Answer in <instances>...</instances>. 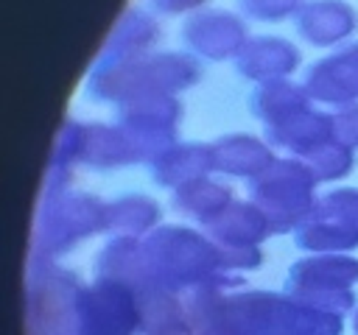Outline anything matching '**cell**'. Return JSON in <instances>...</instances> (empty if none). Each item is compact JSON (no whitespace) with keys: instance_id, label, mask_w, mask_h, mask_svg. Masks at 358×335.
I'll list each match as a JSON object with an SVG mask.
<instances>
[{"instance_id":"6da1fadb","label":"cell","mask_w":358,"mask_h":335,"mask_svg":"<svg viewBox=\"0 0 358 335\" xmlns=\"http://www.w3.org/2000/svg\"><path fill=\"white\" fill-rule=\"evenodd\" d=\"M201 78V67L193 56L179 50L143 53L115 67H92L87 78V95L98 103H126L151 92H182Z\"/></svg>"},{"instance_id":"7a4b0ae2","label":"cell","mask_w":358,"mask_h":335,"mask_svg":"<svg viewBox=\"0 0 358 335\" xmlns=\"http://www.w3.org/2000/svg\"><path fill=\"white\" fill-rule=\"evenodd\" d=\"M316 176L296 156H277L249 181V201L266 215L271 234H294L316 204Z\"/></svg>"},{"instance_id":"3957f363","label":"cell","mask_w":358,"mask_h":335,"mask_svg":"<svg viewBox=\"0 0 358 335\" xmlns=\"http://www.w3.org/2000/svg\"><path fill=\"white\" fill-rule=\"evenodd\" d=\"M358 257L352 254H308L288 265L285 293L324 313L347 315L355 310Z\"/></svg>"},{"instance_id":"277c9868","label":"cell","mask_w":358,"mask_h":335,"mask_svg":"<svg viewBox=\"0 0 358 335\" xmlns=\"http://www.w3.org/2000/svg\"><path fill=\"white\" fill-rule=\"evenodd\" d=\"M103 209L106 204L95 195L76 190H48L36 221V251L48 260L76 248V243L103 229Z\"/></svg>"},{"instance_id":"5b68a950","label":"cell","mask_w":358,"mask_h":335,"mask_svg":"<svg viewBox=\"0 0 358 335\" xmlns=\"http://www.w3.org/2000/svg\"><path fill=\"white\" fill-rule=\"evenodd\" d=\"M308 254H350L358 248V187H333L316 195L313 209L294 232Z\"/></svg>"},{"instance_id":"8992f818","label":"cell","mask_w":358,"mask_h":335,"mask_svg":"<svg viewBox=\"0 0 358 335\" xmlns=\"http://www.w3.org/2000/svg\"><path fill=\"white\" fill-rule=\"evenodd\" d=\"M182 123V100L171 92H151L117 106L115 126L129 137L137 162H151L159 151L176 142Z\"/></svg>"},{"instance_id":"52a82bcc","label":"cell","mask_w":358,"mask_h":335,"mask_svg":"<svg viewBox=\"0 0 358 335\" xmlns=\"http://www.w3.org/2000/svg\"><path fill=\"white\" fill-rule=\"evenodd\" d=\"M143 327L140 296L120 285L95 279L76 299V335H137Z\"/></svg>"},{"instance_id":"ba28073f","label":"cell","mask_w":358,"mask_h":335,"mask_svg":"<svg viewBox=\"0 0 358 335\" xmlns=\"http://www.w3.org/2000/svg\"><path fill=\"white\" fill-rule=\"evenodd\" d=\"M179 36L187 45V50L199 59H207V61L232 59L235 61L249 39V31H246V17L238 11L199 8L185 17Z\"/></svg>"},{"instance_id":"9c48e42d","label":"cell","mask_w":358,"mask_h":335,"mask_svg":"<svg viewBox=\"0 0 358 335\" xmlns=\"http://www.w3.org/2000/svg\"><path fill=\"white\" fill-rule=\"evenodd\" d=\"M302 87L313 103L330 109L358 103V42L338 45L333 53L308 64Z\"/></svg>"},{"instance_id":"30bf717a","label":"cell","mask_w":358,"mask_h":335,"mask_svg":"<svg viewBox=\"0 0 358 335\" xmlns=\"http://www.w3.org/2000/svg\"><path fill=\"white\" fill-rule=\"evenodd\" d=\"M294 28L313 47H338L358 31V11L347 0H302Z\"/></svg>"},{"instance_id":"8fae6325","label":"cell","mask_w":358,"mask_h":335,"mask_svg":"<svg viewBox=\"0 0 358 335\" xmlns=\"http://www.w3.org/2000/svg\"><path fill=\"white\" fill-rule=\"evenodd\" d=\"M302 64V53L299 47L280 36V34H257L249 36L243 50L235 59V70L241 78L255 81V84H266V81H280L288 78L299 70Z\"/></svg>"},{"instance_id":"7c38bea8","label":"cell","mask_w":358,"mask_h":335,"mask_svg":"<svg viewBox=\"0 0 358 335\" xmlns=\"http://www.w3.org/2000/svg\"><path fill=\"white\" fill-rule=\"evenodd\" d=\"M263 140L274 151L305 159L308 154H313L316 148L333 140V114L308 106L305 112H296L274 126H263Z\"/></svg>"},{"instance_id":"4fadbf2b","label":"cell","mask_w":358,"mask_h":335,"mask_svg":"<svg viewBox=\"0 0 358 335\" xmlns=\"http://www.w3.org/2000/svg\"><path fill=\"white\" fill-rule=\"evenodd\" d=\"M210 148H213V170L227 179L252 181L277 159L274 148L263 137L243 134V131L224 134V137L213 140Z\"/></svg>"},{"instance_id":"5bb4252c","label":"cell","mask_w":358,"mask_h":335,"mask_svg":"<svg viewBox=\"0 0 358 335\" xmlns=\"http://www.w3.org/2000/svg\"><path fill=\"white\" fill-rule=\"evenodd\" d=\"M148 168H151V181L171 193L215 173L210 142H171L148 162Z\"/></svg>"},{"instance_id":"9a60e30c","label":"cell","mask_w":358,"mask_h":335,"mask_svg":"<svg viewBox=\"0 0 358 335\" xmlns=\"http://www.w3.org/2000/svg\"><path fill=\"white\" fill-rule=\"evenodd\" d=\"M157 39H159V25L154 22V17L145 14L143 8H129L117 20L109 39L103 42L92 67H115V64H123L143 53H151V45Z\"/></svg>"},{"instance_id":"2e32d148","label":"cell","mask_w":358,"mask_h":335,"mask_svg":"<svg viewBox=\"0 0 358 335\" xmlns=\"http://www.w3.org/2000/svg\"><path fill=\"white\" fill-rule=\"evenodd\" d=\"M201 232L215 246L232 248V246H260L271 234V226H268L266 215L252 201L235 198L221 215H215L210 223H204Z\"/></svg>"},{"instance_id":"e0dca14e","label":"cell","mask_w":358,"mask_h":335,"mask_svg":"<svg viewBox=\"0 0 358 335\" xmlns=\"http://www.w3.org/2000/svg\"><path fill=\"white\" fill-rule=\"evenodd\" d=\"M159 223V204L145 193H123L106 201L103 232L112 237H145Z\"/></svg>"},{"instance_id":"ac0fdd59","label":"cell","mask_w":358,"mask_h":335,"mask_svg":"<svg viewBox=\"0 0 358 335\" xmlns=\"http://www.w3.org/2000/svg\"><path fill=\"white\" fill-rule=\"evenodd\" d=\"M308 106H313L310 95L305 92L302 84H294L291 78L255 84L249 95V109L263 126H274L296 112H305Z\"/></svg>"},{"instance_id":"d6986e66","label":"cell","mask_w":358,"mask_h":335,"mask_svg":"<svg viewBox=\"0 0 358 335\" xmlns=\"http://www.w3.org/2000/svg\"><path fill=\"white\" fill-rule=\"evenodd\" d=\"M235 201L232 195V187L224 184V181H215L210 176L199 179V181H190L179 190H173L171 195V207L187 218V221H196V223H210L215 215H221L229 204Z\"/></svg>"},{"instance_id":"ffe728a7","label":"cell","mask_w":358,"mask_h":335,"mask_svg":"<svg viewBox=\"0 0 358 335\" xmlns=\"http://www.w3.org/2000/svg\"><path fill=\"white\" fill-rule=\"evenodd\" d=\"M143 327L140 335H196L182 296L173 293H145L140 296Z\"/></svg>"},{"instance_id":"44dd1931","label":"cell","mask_w":358,"mask_h":335,"mask_svg":"<svg viewBox=\"0 0 358 335\" xmlns=\"http://www.w3.org/2000/svg\"><path fill=\"white\" fill-rule=\"evenodd\" d=\"M355 151H350L347 145L330 140L322 148H316L313 154H308L302 162L310 168V173L316 176V181H338L347 179L350 170L355 168Z\"/></svg>"},{"instance_id":"7402d4cb","label":"cell","mask_w":358,"mask_h":335,"mask_svg":"<svg viewBox=\"0 0 358 335\" xmlns=\"http://www.w3.org/2000/svg\"><path fill=\"white\" fill-rule=\"evenodd\" d=\"M238 11L246 20L255 22H282L288 17H296L302 0H235Z\"/></svg>"},{"instance_id":"603a6c76","label":"cell","mask_w":358,"mask_h":335,"mask_svg":"<svg viewBox=\"0 0 358 335\" xmlns=\"http://www.w3.org/2000/svg\"><path fill=\"white\" fill-rule=\"evenodd\" d=\"M333 140L347 145L350 151H358V103L333 109Z\"/></svg>"},{"instance_id":"cb8c5ba5","label":"cell","mask_w":358,"mask_h":335,"mask_svg":"<svg viewBox=\"0 0 358 335\" xmlns=\"http://www.w3.org/2000/svg\"><path fill=\"white\" fill-rule=\"evenodd\" d=\"M221 265L224 271L241 274V271H255L263 265V248L260 246H232V248H221Z\"/></svg>"},{"instance_id":"d4e9b609","label":"cell","mask_w":358,"mask_h":335,"mask_svg":"<svg viewBox=\"0 0 358 335\" xmlns=\"http://www.w3.org/2000/svg\"><path fill=\"white\" fill-rule=\"evenodd\" d=\"M207 0H148V6L159 14H193L204 8Z\"/></svg>"},{"instance_id":"484cf974","label":"cell","mask_w":358,"mask_h":335,"mask_svg":"<svg viewBox=\"0 0 358 335\" xmlns=\"http://www.w3.org/2000/svg\"><path fill=\"white\" fill-rule=\"evenodd\" d=\"M352 332H355V335H358V307H355V310H352Z\"/></svg>"}]
</instances>
